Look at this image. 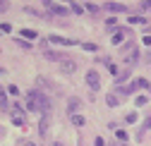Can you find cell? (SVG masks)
Segmentation results:
<instances>
[{
  "label": "cell",
  "mask_w": 151,
  "mask_h": 146,
  "mask_svg": "<svg viewBox=\"0 0 151 146\" xmlns=\"http://www.w3.org/2000/svg\"><path fill=\"white\" fill-rule=\"evenodd\" d=\"M27 110H31V113H36V110H39L41 115H50V110H53L50 98L43 94L41 89L29 91V96H27Z\"/></svg>",
  "instance_id": "obj_1"
},
{
  "label": "cell",
  "mask_w": 151,
  "mask_h": 146,
  "mask_svg": "<svg viewBox=\"0 0 151 146\" xmlns=\"http://www.w3.org/2000/svg\"><path fill=\"white\" fill-rule=\"evenodd\" d=\"M134 103H137V105H146V96H137Z\"/></svg>",
  "instance_id": "obj_25"
},
{
  "label": "cell",
  "mask_w": 151,
  "mask_h": 146,
  "mask_svg": "<svg viewBox=\"0 0 151 146\" xmlns=\"http://www.w3.org/2000/svg\"><path fill=\"white\" fill-rule=\"evenodd\" d=\"M108 72H110V74H115V77H118V67H115V65H108Z\"/></svg>",
  "instance_id": "obj_28"
},
{
  "label": "cell",
  "mask_w": 151,
  "mask_h": 146,
  "mask_svg": "<svg viewBox=\"0 0 151 146\" xmlns=\"http://www.w3.org/2000/svg\"><path fill=\"white\" fill-rule=\"evenodd\" d=\"M134 82H137V86H139V89H146V86H151L146 79H134Z\"/></svg>",
  "instance_id": "obj_22"
},
{
  "label": "cell",
  "mask_w": 151,
  "mask_h": 146,
  "mask_svg": "<svg viewBox=\"0 0 151 146\" xmlns=\"http://www.w3.org/2000/svg\"><path fill=\"white\" fill-rule=\"evenodd\" d=\"M17 46L24 48V50H27V48H31V43H27V41H22V39H17Z\"/></svg>",
  "instance_id": "obj_23"
},
{
  "label": "cell",
  "mask_w": 151,
  "mask_h": 146,
  "mask_svg": "<svg viewBox=\"0 0 151 146\" xmlns=\"http://www.w3.org/2000/svg\"><path fill=\"white\" fill-rule=\"evenodd\" d=\"M7 91H10L12 96H17V94H19V89H17V86H7Z\"/></svg>",
  "instance_id": "obj_29"
},
{
  "label": "cell",
  "mask_w": 151,
  "mask_h": 146,
  "mask_svg": "<svg viewBox=\"0 0 151 146\" xmlns=\"http://www.w3.org/2000/svg\"><path fill=\"white\" fill-rule=\"evenodd\" d=\"M132 74V69L129 67H125V72H120V74L115 77V84H122V82H127V77Z\"/></svg>",
  "instance_id": "obj_10"
},
{
  "label": "cell",
  "mask_w": 151,
  "mask_h": 146,
  "mask_svg": "<svg viewBox=\"0 0 151 146\" xmlns=\"http://www.w3.org/2000/svg\"><path fill=\"white\" fill-rule=\"evenodd\" d=\"M60 65H63V69H65V72H70V74L74 72V62H72V60H63Z\"/></svg>",
  "instance_id": "obj_12"
},
{
  "label": "cell",
  "mask_w": 151,
  "mask_h": 146,
  "mask_svg": "<svg viewBox=\"0 0 151 146\" xmlns=\"http://www.w3.org/2000/svg\"><path fill=\"white\" fill-rule=\"evenodd\" d=\"M115 137H118V141H125V139H127V132H122V130H118V134H115Z\"/></svg>",
  "instance_id": "obj_24"
},
{
  "label": "cell",
  "mask_w": 151,
  "mask_h": 146,
  "mask_svg": "<svg viewBox=\"0 0 151 146\" xmlns=\"http://www.w3.org/2000/svg\"><path fill=\"white\" fill-rule=\"evenodd\" d=\"M84 48H86V50H91V53H93V50H96V48H99V46H96V43H84Z\"/></svg>",
  "instance_id": "obj_27"
},
{
  "label": "cell",
  "mask_w": 151,
  "mask_h": 146,
  "mask_svg": "<svg viewBox=\"0 0 151 146\" xmlns=\"http://www.w3.org/2000/svg\"><path fill=\"white\" fill-rule=\"evenodd\" d=\"M93 146H106V141H103L101 137H96V141H93Z\"/></svg>",
  "instance_id": "obj_31"
},
{
  "label": "cell",
  "mask_w": 151,
  "mask_h": 146,
  "mask_svg": "<svg viewBox=\"0 0 151 146\" xmlns=\"http://www.w3.org/2000/svg\"><path fill=\"white\" fill-rule=\"evenodd\" d=\"M0 34H12V26L10 24H0Z\"/></svg>",
  "instance_id": "obj_20"
},
{
  "label": "cell",
  "mask_w": 151,
  "mask_h": 146,
  "mask_svg": "<svg viewBox=\"0 0 151 146\" xmlns=\"http://www.w3.org/2000/svg\"><path fill=\"white\" fill-rule=\"evenodd\" d=\"M79 108H82V101H79L77 96H72V98L67 101V113H70V115H77Z\"/></svg>",
  "instance_id": "obj_5"
},
{
  "label": "cell",
  "mask_w": 151,
  "mask_h": 146,
  "mask_svg": "<svg viewBox=\"0 0 151 146\" xmlns=\"http://www.w3.org/2000/svg\"><path fill=\"white\" fill-rule=\"evenodd\" d=\"M39 132H41V137L48 134V115H41V127H39Z\"/></svg>",
  "instance_id": "obj_11"
},
{
  "label": "cell",
  "mask_w": 151,
  "mask_h": 146,
  "mask_svg": "<svg viewBox=\"0 0 151 146\" xmlns=\"http://www.w3.org/2000/svg\"><path fill=\"white\" fill-rule=\"evenodd\" d=\"M122 39H125V31H118V34H113V43H122Z\"/></svg>",
  "instance_id": "obj_15"
},
{
  "label": "cell",
  "mask_w": 151,
  "mask_h": 146,
  "mask_svg": "<svg viewBox=\"0 0 151 146\" xmlns=\"http://www.w3.org/2000/svg\"><path fill=\"white\" fill-rule=\"evenodd\" d=\"M10 103H7V96H5V91H3V86H0V108H7Z\"/></svg>",
  "instance_id": "obj_14"
},
{
  "label": "cell",
  "mask_w": 151,
  "mask_h": 146,
  "mask_svg": "<svg viewBox=\"0 0 151 146\" xmlns=\"http://www.w3.org/2000/svg\"><path fill=\"white\" fill-rule=\"evenodd\" d=\"M12 122H14L17 127H24V113H22V108H19V105H14V108H12Z\"/></svg>",
  "instance_id": "obj_4"
},
{
  "label": "cell",
  "mask_w": 151,
  "mask_h": 146,
  "mask_svg": "<svg viewBox=\"0 0 151 146\" xmlns=\"http://www.w3.org/2000/svg\"><path fill=\"white\" fill-rule=\"evenodd\" d=\"M46 58L48 60H55V62H63V60H67L63 53H55V50H46Z\"/></svg>",
  "instance_id": "obj_9"
},
{
  "label": "cell",
  "mask_w": 151,
  "mask_h": 146,
  "mask_svg": "<svg viewBox=\"0 0 151 146\" xmlns=\"http://www.w3.org/2000/svg\"><path fill=\"white\" fill-rule=\"evenodd\" d=\"M127 22H129V24H146L144 17H137V14H134V17H127Z\"/></svg>",
  "instance_id": "obj_13"
},
{
  "label": "cell",
  "mask_w": 151,
  "mask_h": 146,
  "mask_svg": "<svg viewBox=\"0 0 151 146\" xmlns=\"http://www.w3.org/2000/svg\"><path fill=\"white\" fill-rule=\"evenodd\" d=\"M106 103H108L110 108H115V105H118V98H115V96H108V98H106Z\"/></svg>",
  "instance_id": "obj_19"
},
{
  "label": "cell",
  "mask_w": 151,
  "mask_h": 146,
  "mask_svg": "<svg viewBox=\"0 0 151 146\" xmlns=\"http://www.w3.org/2000/svg\"><path fill=\"white\" fill-rule=\"evenodd\" d=\"M127 122H137V113H127Z\"/></svg>",
  "instance_id": "obj_26"
},
{
  "label": "cell",
  "mask_w": 151,
  "mask_h": 146,
  "mask_svg": "<svg viewBox=\"0 0 151 146\" xmlns=\"http://www.w3.org/2000/svg\"><path fill=\"white\" fill-rule=\"evenodd\" d=\"M0 74H3V67H0Z\"/></svg>",
  "instance_id": "obj_33"
},
{
  "label": "cell",
  "mask_w": 151,
  "mask_h": 146,
  "mask_svg": "<svg viewBox=\"0 0 151 146\" xmlns=\"http://www.w3.org/2000/svg\"><path fill=\"white\" fill-rule=\"evenodd\" d=\"M86 86H89L91 91H99V89H101V77H99L96 69H89V72H86Z\"/></svg>",
  "instance_id": "obj_2"
},
{
  "label": "cell",
  "mask_w": 151,
  "mask_h": 146,
  "mask_svg": "<svg viewBox=\"0 0 151 146\" xmlns=\"http://www.w3.org/2000/svg\"><path fill=\"white\" fill-rule=\"evenodd\" d=\"M137 60H139V48H132V50H129V55H127V67L132 69Z\"/></svg>",
  "instance_id": "obj_8"
},
{
  "label": "cell",
  "mask_w": 151,
  "mask_h": 146,
  "mask_svg": "<svg viewBox=\"0 0 151 146\" xmlns=\"http://www.w3.org/2000/svg\"><path fill=\"white\" fill-rule=\"evenodd\" d=\"M22 36H27V39H36V31L34 29H22Z\"/></svg>",
  "instance_id": "obj_18"
},
{
  "label": "cell",
  "mask_w": 151,
  "mask_h": 146,
  "mask_svg": "<svg viewBox=\"0 0 151 146\" xmlns=\"http://www.w3.org/2000/svg\"><path fill=\"white\" fill-rule=\"evenodd\" d=\"M142 10H151V0H144V3H142Z\"/></svg>",
  "instance_id": "obj_30"
},
{
  "label": "cell",
  "mask_w": 151,
  "mask_h": 146,
  "mask_svg": "<svg viewBox=\"0 0 151 146\" xmlns=\"http://www.w3.org/2000/svg\"><path fill=\"white\" fill-rule=\"evenodd\" d=\"M106 10L120 14V12H127V5H122V3H106Z\"/></svg>",
  "instance_id": "obj_7"
},
{
  "label": "cell",
  "mask_w": 151,
  "mask_h": 146,
  "mask_svg": "<svg viewBox=\"0 0 151 146\" xmlns=\"http://www.w3.org/2000/svg\"><path fill=\"white\" fill-rule=\"evenodd\" d=\"M46 7L53 12V14H67L70 12V7H63V5H55V3H50V0H46Z\"/></svg>",
  "instance_id": "obj_6"
},
{
  "label": "cell",
  "mask_w": 151,
  "mask_h": 146,
  "mask_svg": "<svg viewBox=\"0 0 151 146\" xmlns=\"http://www.w3.org/2000/svg\"><path fill=\"white\" fill-rule=\"evenodd\" d=\"M84 122H86V120H84L82 115H72V125H77V127H82Z\"/></svg>",
  "instance_id": "obj_17"
},
{
  "label": "cell",
  "mask_w": 151,
  "mask_h": 146,
  "mask_svg": "<svg viewBox=\"0 0 151 146\" xmlns=\"http://www.w3.org/2000/svg\"><path fill=\"white\" fill-rule=\"evenodd\" d=\"M70 10H72L74 14H82V12H84V7H82L79 3H72V5H70Z\"/></svg>",
  "instance_id": "obj_16"
},
{
  "label": "cell",
  "mask_w": 151,
  "mask_h": 146,
  "mask_svg": "<svg viewBox=\"0 0 151 146\" xmlns=\"http://www.w3.org/2000/svg\"><path fill=\"white\" fill-rule=\"evenodd\" d=\"M48 43H53V46H74V43H77V41H74V39H65V36H50V39H48Z\"/></svg>",
  "instance_id": "obj_3"
},
{
  "label": "cell",
  "mask_w": 151,
  "mask_h": 146,
  "mask_svg": "<svg viewBox=\"0 0 151 146\" xmlns=\"http://www.w3.org/2000/svg\"><path fill=\"white\" fill-rule=\"evenodd\" d=\"M0 12H7V3H0Z\"/></svg>",
  "instance_id": "obj_32"
},
{
  "label": "cell",
  "mask_w": 151,
  "mask_h": 146,
  "mask_svg": "<svg viewBox=\"0 0 151 146\" xmlns=\"http://www.w3.org/2000/svg\"><path fill=\"white\" fill-rule=\"evenodd\" d=\"M84 10H89V12L93 14V12H99V5H93V3H86V7H84Z\"/></svg>",
  "instance_id": "obj_21"
}]
</instances>
